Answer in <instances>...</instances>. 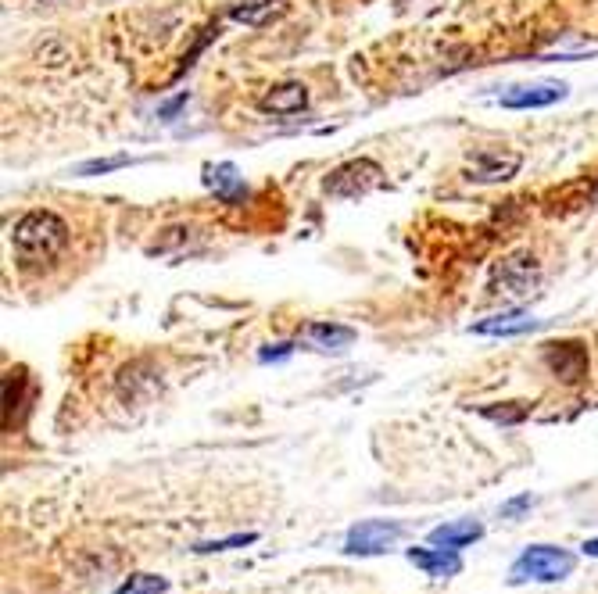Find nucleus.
I'll list each match as a JSON object with an SVG mask.
<instances>
[{
    "mask_svg": "<svg viewBox=\"0 0 598 594\" xmlns=\"http://www.w3.org/2000/svg\"><path fill=\"white\" fill-rule=\"evenodd\" d=\"M69 222L61 215L47 212V208H36L26 212L15 222L11 230V244H15V255L22 265H47L69 247Z\"/></svg>",
    "mask_w": 598,
    "mask_h": 594,
    "instance_id": "f257e3e1",
    "label": "nucleus"
},
{
    "mask_svg": "<svg viewBox=\"0 0 598 594\" xmlns=\"http://www.w3.org/2000/svg\"><path fill=\"white\" fill-rule=\"evenodd\" d=\"M577 566V555L556 548V544H530L527 552L513 562L509 569V584H559L566 580Z\"/></svg>",
    "mask_w": 598,
    "mask_h": 594,
    "instance_id": "f03ea898",
    "label": "nucleus"
},
{
    "mask_svg": "<svg viewBox=\"0 0 598 594\" xmlns=\"http://www.w3.org/2000/svg\"><path fill=\"white\" fill-rule=\"evenodd\" d=\"M541 283V265L530 251H516V255H505L502 262L491 269V280H487V297H502V301H523L538 290Z\"/></svg>",
    "mask_w": 598,
    "mask_h": 594,
    "instance_id": "7ed1b4c3",
    "label": "nucleus"
},
{
    "mask_svg": "<svg viewBox=\"0 0 598 594\" xmlns=\"http://www.w3.org/2000/svg\"><path fill=\"white\" fill-rule=\"evenodd\" d=\"M387 187V172L373 162V158H351V162L337 165L330 176L323 179V190L341 201H359V197L373 194V190Z\"/></svg>",
    "mask_w": 598,
    "mask_h": 594,
    "instance_id": "20e7f679",
    "label": "nucleus"
},
{
    "mask_svg": "<svg viewBox=\"0 0 598 594\" xmlns=\"http://www.w3.org/2000/svg\"><path fill=\"white\" fill-rule=\"evenodd\" d=\"M523 158L513 147H480L466 158V169L462 176L470 183H480V187H491V183H509V179L520 172Z\"/></svg>",
    "mask_w": 598,
    "mask_h": 594,
    "instance_id": "39448f33",
    "label": "nucleus"
},
{
    "mask_svg": "<svg viewBox=\"0 0 598 594\" xmlns=\"http://www.w3.org/2000/svg\"><path fill=\"white\" fill-rule=\"evenodd\" d=\"M402 537H405L402 523H394V519H366V523L348 530L344 552L348 555H384V552H391Z\"/></svg>",
    "mask_w": 598,
    "mask_h": 594,
    "instance_id": "423d86ee",
    "label": "nucleus"
},
{
    "mask_svg": "<svg viewBox=\"0 0 598 594\" xmlns=\"http://www.w3.org/2000/svg\"><path fill=\"white\" fill-rule=\"evenodd\" d=\"M541 358H545L548 373L566 387H577L588 376V348L581 340H552V344H545Z\"/></svg>",
    "mask_w": 598,
    "mask_h": 594,
    "instance_id": "0eeeda50",
    "label": "nucleus"
},
{
    "mask_svg": "<svg viewBox=\"0 0 598 594\" xmlns=\"http://www.w3.org/2000/svg\"><path fill=\"white\" fill-rule=\"evenodd\" d=\"M570 94L566 83H516L498 94V104L509 111H534V108H552Z\"/></svg>",
    "mask_w": 598,
    "mask_h": 594,
    "instance_id": "6e6552de",
    "label": "nucleus"
},
{
    "mask_svg": "<svg viewBox=\"0 0 598 594\" xmlns=\"http://www.w3.org/2000/svg\"><path fill=\"white\" fill-rule=\"evenodd\" d=\"M405 559H409L416 569H423L427 577H459L462 573L459 552H452V548H437V544L434 548H409Z\"/></svg>",
    "mask_w": 598,
    "mask_h": 594,
    "instance_id": "1a4fd4ad",
    "label": "nucleus"
},
{
    "mask_svg": "<svg viewBox=\"0 0 598 594\" xmlns=\"http://www.w3.org/2000/svg\"><path fill=\"white\" fill-rule=\"evenodd\" d=\"M258 108L265 115H298V111L308 108V86L305 83H280L273 86L269 94H262Z\"/></svg>",
    "mask_w": 598,
    "mask_h": 594,
    "instance_id": "9d476101",
    "label": "nucleus"
},
{
    "mask_svg": "<svg viewBox=\"0 0 598 594\" xmlns=\"http://www.w3.org/2000/svg\"><path fill=\"white\" fill-rule=\"evenodd\" d=\"M484 537V527H480L477 519H455V523H445V527L430 530L427 541L437 544V548H452V552H462V548H470L473 541Z\"/></svg>",
    "mask_w": 598,
    "mask_h": 594,
    "instance_id": "9b49d317",
    "label": "nucleus"
},
{
    "mask_svg": "<svg viewBox=\"0 0 598 594\" xmlns=\"http://www.w3.org/2000/svg\"><path fill=\"white\" fill-rule=\"evenodd\" d=\"M29 394H33V380H29V373L26 369H11V373L4 376V430H11V423L26 412Z\"/></svg>",
    "mask_w": 598,
    "mask_h": 594,
    "instance_id": "f8f14e48",
    "label": "nucleus"
},
{
    "mask_svg": "<svg viewBox=\"0 0 598 594\" xmlns=\"http://www.w3.org/2000/svg\"><path fill=\"white\" fill-rule=\"evenodd\" d=\"M541 326V319L527 312H509V315H495V319H484V323L473 326V333L480 337H523V333H534Z\"/></svg>",
    "mask_w": 598,
    "mask_h": 594,
    "instance_id": "ddd939ff",
    "label": "nucleus"
},
{
    "mask_svg": "<svg viewBox=\"0 0 598 594\" xmlns=\"http://www.w3.org/2000/svg\"><path fill=\"white\" fill-rule=\"evenodd\" d=\"M205 187L212 190L215 197H223V201H237V197L248 194V187H244V176H240L237 165H230V162L205 165Z\"/></svg>",
    "mask_w": 598,
    "mask_h": 594,
    "instance_id": "4468645a",
    "label": "nucleus"
},
{
    "mask_svg": "<svg viewBox=\"0 0 598 594\" xmlns=\"http://www.w3.org/2000/svg\"><path fill=\"white\" fill-rule=\"evenodd\" d=\"M355 337H359V333L341 323H308L305 326V340L308 344H316L319 351H344L348 344H355Z\"/></svg>",
    "mask_w": 598,
    "mask_h": 594,
    "instance_id": "2eb2a0df",
    "label": "nucleus"
},
{
    "mask_svg": "<svg viewBox=\"0 0 598 594\" xmlns=\"http://www.w3.org/2000/svg\"><path fill=\"white\" fill-rule=\"evenodd\" d=\"M280 11L283 0H240V4L230 8V18L233 22H244V26H262V22H269Z\"/></svg>",
    "mask_w": 598,
    "mask_h": 594,
    "instance_id": "dca6fc26",
    "label": "nucleus"
},
{
    "mask_svg": "<svg viewBox=\"0 0 598 594\" xmlns=\"http://www.w3.org/2000/svg\"><path fill=\"white\" fill-rule=\"evenodd\" d=\"M169 591V580L158 577V573H133L122 587H115L112 594H165Z\"/></svg>",
    "mask_w": 598,
    "mask_h": 594,
    "instance_id": "f3484780",
    "label": "nucleus"
},
{
    "mask_svg": "<svg viewBox=\"0 0 598 594\" xmlns=\"http://www.w3.org/2000/svg\"><path fill=\"white\" fill-rule=\"evenodd\" d=\"M258 534H233V537H219V541H197L194 552L197 555H215V552H233V548H248L255 544Z\"/></svg>",
    "mask_w": 598,
    "mask_h": 594,
    "instance_id": "a211bd4d",
    "label": "nucleus"
},
{
    "mask_svg": "<svg viewBox=\"0 0 598 594\" xmlns=\"http://www.w3.org/2000/svg\"><path fill=\"white\" fill-rule=\"evenodd\" d=\"M129 162H133L129 154H115V158H94V162L76 165V172H72V176H104V172H115V169H122V165H129Z\"/></svg>",
    "mask_w": 598,
    "mask_h": 594,
    "instance_id": "6ab92c4d",
    "label": "nucleus"
},
{
    "mask_svg": "<svg viewBox=\"0 0 598 594\" xmlns=\"http://www.w3.org/2000/svg\"><path fill=\"white\" fill-rule=\"evenodd\" d=\"M480 416L491 419V423H523L527 419V405L523 401H505L502 408H484Z\"/></svg>",
    "mask_w": 598,
    "mask_h": 594,
    "instance_id": "aec40b11",
    "label": "nucleus"
},
{
    "mask_svg": "<svg viewBox=\"0 0 598 594\" xmlns=\"http://www.w3.org/2000/svg\"><path fill=\"white\" fill-rule=\"evenodd\" d=\"M530 505H534V498H530V494H520V498L505 501V505H502V516H520V512L530 509Z\"/></svg>",
    "mask_w": 598,
    "mask_h": 594,
    "instance_id": "412c9836",
    "label": "nucleus"
},
{
    "mask_svg": "<svg viewBox=\"0 0 598 594\" xmlns=\"http://www.w3.org/2000/svg\"><path fill=\"white\" fill-rule=\"evenodd\" d=\"M183 104H187V94H180V97H172V101H165V104H162V108H158V119H165V122H169V119H172V115H176V111H180V108H183Z\"/></svg>",
    "mask_w": 598,
    "mask_h": 594,
    "instance_id": "4be33fe9",
    "label": "nucleus"
},
{
    "mask_svg": "<svg viewBox=\"0 0 598 594\" xmlns=\"http://www.w3.org/2000/svg\"><path fill=\"white\" fill-rule=\"evenodd\" d=\"M287 355H291V344H276V348H265L258 358H262V362H280V358H287Z\"/></svg>",
    "mask_w": 598,
    "mask_h": 594,
    "instance_id": "5701e85b",
    "label": "nucleus"
},
{
    "mask_svg": "<svg viewBox=\"0 0 598 594\" xmlns=\"http://www.w3.org/2000/svg\"><path fill=\"white\" fill-rule=\"evenodd\" d=\"M581 548H584V555H591V559H598V537H595V541H584Z\"/></svg>",
    "mask_w": 598,
    "mask_h": 594,
    "instance_id": "b1692460",
    "label": "nucleus"
},
{
    "mask_svg": "<svg viewBox=\"0 0 598 594\" xmlns=\"http://www.w3.org/2000/svg\"><path fill=\"white\" fill-rule=\"evenodd\" d=\"M43 4H58V0H43Z\"/></svg>",
    "mask_w": 598,
    "mask_h": 594,
    "instance_id": "393cba45",
    "label": "nucleus"
}]
</instances>
